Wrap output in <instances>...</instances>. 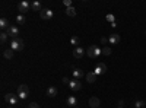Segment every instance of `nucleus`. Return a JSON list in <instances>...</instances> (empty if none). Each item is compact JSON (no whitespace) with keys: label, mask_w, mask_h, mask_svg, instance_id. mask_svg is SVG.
Masks as SVG:
<instances>
[{"label":"nucleus","mask_w":146,"mask_h":108,"mask_svg":"<svg viewBox=\"0 0 146 108\" xmlns=\"http://www.w3.org/2000/svg\"><path fill=\"white\" fill-rule=\"evenodd\" d=\"M86 54L91 58H96V57H100L102 54V50L100 48V47H96V45H89L86 48Z\"/></svg>","instance_id":"f257e3e1"},{"label":"nucleus","mask_w":146,"mask_h":108,"mask_svg":"<svg viewBox=\"0 0 146 108\" xmlns=\"http://www.w3.org/2000/svg\"><path fill=\"white\" fill-rule=\"evenodd\" d=\"M19 95L18 93H13V92H9V93H6L5 95V101L9 104V105H16L18 102H19Z\"/></svg>","instance_id":"f03ea898"},{"label":"nucleus","mask_w":146,"mask_h":108,"mask_svg":"<svg viewBox=\"0 0 146 108\" xmlns=\"http://www.w3.org/2000/svg\"><path fill=\"white\" fill-rule=\"evenodd\" d=\"M10 48L13 51H22L23 50V41L21 38H13L10 41Z\"/></svg>","instance_id":"7ed1b4c3"},{"label":"nucleus","mask_w":146,"mask_h":108,"mask_svg":"<svg viewBox=\"0 0 146 108\" xmlns=\"http://www.w3.org/2000/svg\"><path fill=\"white\" fill-rule=\"evenodd\" d=\"M16 93L19 95V98H21V99H27V98L29 97V88H28L27 85H19Z\"/></svg>","instance_id":"20e7f679"},{"label":"nucleus","mask_w":146,"mask_h":108,"mask_svg":"<svg viewBox=\"0 0 146 108\" xmlns=\"http://www.w3.org/2000/svg\"><path fill=\"white\" fill-rule=\"evenodd\" d=\"M69 88H70L72 92H78V91L82 89V83H80L79 79H72V80L69 82Z\"/></svg>","instance_id":"39448f33"},{"label":"nucleus","mask_w":146,"mask_h":108,"mask_svg":"<svg viewBox=\"0 0 146 108\" xmlns=\"http://www.w3.org/2000/svg\"><path fill=\"white\" fill-rule=\"evenodd\" d=\"M18 9H19V12H21V15L25 13V12H29V10H31V3L27 2V0H23V2H21V3L18 5Z\"/></svg>","instance_id":"423d86ee"},{"label":"nucleus","mask_w":146,"mask_h":108,"mask_svg":"<svg viewBox=\"0 0 146 108\" xmlns=\"http://www.w3.org/2000/svg\"><path fill=\"white\" fill-rule=\"evenodd\" d=\"M6 32L9 34V37H12V40H13V38H19V28L16 25H10V28Z\"/></svg>","instance_id":"0eeeda50"},{"label":"nucleus","mask_w":146,"mask_h":108,"mask_svg":"<svg viewBox=\"0 0 146 108\" xmlns=\"http://www.w3.org/2000/svg\"><path fill=\"white\" fill-rule=\"evenodd\" d=\"M53 10L51 9H42L41 12H40V16H41V19H45V21H50L51 18H53Z\"/></svg>","instance_id":"6e6552de"},{"label":"nucleus","mask_w":146,"mask_h":108,"mask_svg":"<svg viewBox=\"0 0 146 108\" xmlns=\"http://www.w3.org/2000/svg\"><path fill=\"white\" fill-rule=\"evenodd\" d=\"M66 104L70 108H75V107L79 105V101H78V98L75 97V95H70V97H67V99H66Z\"/></svg>","instance_id":"1a4fd4ad"},{"label":"nucleus","mask_w":146,"mask_h":108,"mask_svg":"<svg viewBox=\"0 0 146 108\" xmlns=\"http://www.w3.org/2000/svg\"><path fill=\"white\" fill-rule=\"evenodd\" d=\"M107 72V64H104V63H100V64H96V67L94 69V73L96 75V76H100V75H104Z\"/></svg>","instance_id":"9d476101"},{"label":"nucleus","mask_w":146,"mask_h":108,"mask_svg":"<svg viewBox=\"0 0 146 108\" xmlns=\"http://www.w3.org/2000/svg\"><path fill=\"white\" fill-rule=\"evenodd\" d=\"M85 51L82 47H76V48H73V56H75V58H82L83 56H85Z\"/></svg>","instance_id":"9b49d317"},{"label":"nucleus","mask_w":146,"mask_h":108,"mask_svg":"<svg viewBox=\"0 0 146 108\" xmlns=\"http://www.w3.org/2000/svg\"><path fill=\"white\" fill-rule=\"evenodd\" d=\"M101 102H100V98H96V97H92L89 99V107L91 108H100Z\"/></svg>","instance_id":"f8f14e48"},{"label":"nucleus","mask_w":146,"mask_h":108,"mask_svg":"<svg viewBox=\"0 0 146 108\" xmlns=\"http://www.w3.org/2000/svg\"><path fill=\"white\" fill-rule=\"evenodd\" d=\"M83 76H86V75L83 73L82 69H75L73 70V79H79L80 80V78H83Z\"/></svg>","instance_id":"ddd939ff"},{"label":"nucleus","mask_w":146,"mask_h":108,"mask_svg":"<svg viewBox=\"0 0 146 108\" xmlns=\"http://www.w3.org/2000/svg\"><path fill=\"white\" fill-rule=\"evenodd\" d=\"M108 41H110V44H118L120 42V35L118 34H111L108 37Z\"/></svg>","instance_id":"4468645a"},{"label":"nucleus","mask_w":146,"mask_h":108,"mask_svg":"<svg viewBox=\"0 0 146 108\" xmlns=\"http://www.w3.org/2000/svg\"><path fill=\"white\" fill-rule=\"evenodd\" d=\"M0 28H2L3 31H7V29L10 28V25H9V21H7L6 18H2V19H0Z\"/></svg>","instance_id":"2eb2a0df"},{"label":"nucleus","mask_w":146,"mask_h":108,"mask_svg":"<svg viewBox=\"0 0 146 108\" xmlns=\"http://www.w3.org/2000/svg\"><path fill=\"white\" fill-rule=\"evenodd\" d=\"M85 78H86V80H88L89 83H95V82H96V78H98V76H96L94 72H89V73H86V76H85Z\"/></svg>","instance_id":"dca6fc26"},{"label":"nucleus","mask_w":146,"mask_h":108,"mask_svg":"<svg viewBox=\"0 0 146 108\" xmlns=\"http://www.w3.org/2000/svg\"><path fill=\"white\" fill-rule=\"evenodd\" d=\"M31 9L35 10V12H41V10H42V5H41L40 2H32V3H31Z\"/></svg>","instance_id":"f3484780"},{"label":"nucleus","mask_w":146,"mask_h":108,"mask_svg":"<svg viewBox=\"0 0 146 108\" xmlns=\"http://www.w3.org/2000/svg\"><path fill=\"white\" fill-rule=\"evenodd\" d=\"M47 95H48L50 98H54L56 95H57V88H56V86H50V88L47 89Z\"/></svg>","instance_id":"a211bd4d"},{"label":"nucleus","mask_w":146,"mask_h":108,"mask_svg":"<svg viewBox=\"0 0 146 108\" xmlns=\"http://www.w3.org/2000/svg\"><path fill=\"white\" fill-rule=\"evenodd\" d=\"M3 56H5V58H7V60L13 58V50H12V48H7V50H5V51H3Z\"/></svg>","instance_id":"6ab92c4d"},{"label":"nucleus","mask_w":146,"mask_h":108,"mask_svg":"<svg viewBox=\"0 0 146 108\" xmlns=\"http://www.w3.org/2000/svg\"><path fill=\"white\" fill-rule=\"evenodd\" d=\"M66 15H67V16H70V18L76 16V9L73 7V6H72V7H67V9H66Z\"/></svg>","instance_id":"aec40b11"},{"label":"nucleus","mask_w":146,"mask_h":108,"mask_svg":"<svg viewBox=\"0 0 146 108\" xmlns=\"http://www.w3.org/2000/svg\"><path fill=\"white\" fill-rule=\"evenodd\" d=\"M79 42H80V41H79V37H76V35L70 38V44L75 47V48H76V47H79Z\"/></svg>","instance_id":"412c9836"},{"label":"nucleus","mask_w":146,"mask_h":108,"mask_svg":"<svg viewBox=\"0 0 146 108\" xmlns=\"http://www.w3.org/2000/svg\"><path fill=\"white\" fill-rule=\"evenodd\" d=\"M16 22L21 23V25H23V23L27 22V19H25V16H23V15H18V16H16Z\"/></svg>","instance_id":"4be33fe9"},{"label":"nucleus","mask_w":146,"mask_h":108,"mask_svg":"<svg viewBox=\"0 0 146 108\" xmlns=\"http://www.w3.org/2000/svg\"><path fill=\"white\" fill-rule=\"evenodd\" d=\"M7 35H9V34H7V32H5V31H3L2 34H0V41H2V44H5V42L7 41Z\"/></svg>","instance_id":"5701e85b"},{"label":"nucleus","mask_w":146,"mask_h":108,"mask_svg":"<svg viewBox=\"0 0 146 108\" xmlns=\"http://www.w3.org/2000/svg\"><path fill=\"white\" fill-rule=\"evenodd\" d=\"M145 105H146V102L142 101V99H139V101L135 102V107H136V108H145Z\"/></svg>","instance_id":"b1692460"},{"label":"nucleus","mask_w":146,"mask_h":108,"mask_svg":"<svg viewBox=\"0 0 146 108\" xmlns=\"http://www.w3.org/2000/svg\"><path fill=\"white\" fill-rule=\"evenodd\" d=\"M107 21L110 22V25L115 23V18H114V15H107Z\"/></svg>","instance_id":"393cba45"},{"label":"nucleus","mask_w":146,"mask_h":108,"mask_svg":"<svg viewBox=\"0 0 146 108\" xmlns=\"http://www.w3.org/2000/svg\"><path fill=\"white\" fill-rule=\"evenodd\" d=\"M102 54L110 56V54H111V48H110V47H104V48H102Z\"/></svg>","instance_id":"a878e982"},{"label":"nucleus","mask_w":146,"mask_h":108,"mask_svg":"<svg viewBox=\"0 0 146 108\" xmlns=\"http://www.w3.org/2000/svg\"><path fill=\"white\" fill-rule=\"evenodd\" d=\"M63 5L66 6V9L67 7H72V0H63Z\"/></svg>","instance_id":"bb28decb"},{"label":"nucleus","mask_w":146,"mask_h":108,"mask_svg":"<svg viewBox=\"0 0 146 108\" xmlns=\"http://www.w3.org/2000/svg\"><path fill=\"white\" fill-rule=\"evenodd\" d=\"M28 108H40V105L36 104V102H29L28 104Z\"/></svg>","instance_id":"cd10ccee"},{"label":"nucleus","mask_w":146,"mask_h":108,"mask_svg":"<svg viewBox=\"0 0 146 108\" xmlns=\"http://www.w3.org/2000/svg\"><path fill=\"white\" fill-rule=\"evenodd\" d=\"M101 42H102V45H105V44H108L110 41H108V38H105V37H102V38H101Z\"/></svg>","instance_id":"c85d7f7f"},{"label":"nucleus","mask_w":146,"mask_h":108,"mask_svg":"<svg viewBox=\"0 0 146 108\" xmlns=\"http://www.w3.org/2000/svg\"><path fill=\"white\" fill-rule=\"evenodd\" d=\"M117 108H124V102H123V101H120V102H118V107H117Z\"/></svg>","instance_id":"c756f323"},{"label":"nucleus","mask_w":146,"mask_h":108,"mask_svg":"<svg viewBox=\"0 0 146 108\" xmlns=\"http://www.w3.org/2000/svg\"><path fill=\"white\" fill-rule=\"evenodd\" d=\"M69 82H70V80H69L67 78H63V83H66V85H69Z\"/></svg>","instance_id":"7c9ffc66"},{"label":"nucleus","mask_w":146,"mask_h":108,"mask_svg":"<svg viewBox=\"0 0 146 108\" xmlns=\"http://www.w3.org/2000/svg\"><path fill=\"white\" fill-rule=\"evenodd\" d=\"M9 108H13V107H9Z\"/></svg>","instance_id":"2f4dec72"},{"label":"nucleus","mask_w":146,"mask_h":108,"mask_svg":"<svg viewBox=\"0 0 146 108\" xmlns=\"http://www.w3.org/2000/svg\"><path fill=\"white\" fill-rule=\"evenodd\" d=\"M75 108H79V107H75Z\"/></svg>","instance_id":"473e14b6"},{"label":"nucleus","mask_w":146,"mask_h":108,"mask_svg":"<svg viewBox=\"0 0 146 108\" xmlns=\"http://www.w3.org/2000/svg\"><path fill=\"white\" fill-rule=\"evenodd\" d=\"M145 108H146V107H145Z\"/></svg>","instance_id":"72a5a7b5"}]
</instances>
